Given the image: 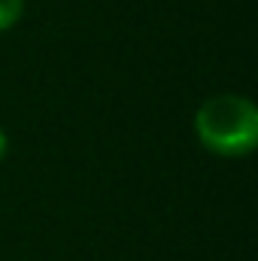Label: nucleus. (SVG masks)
<instances>
[{
	"label": "nucleus",
	"instance_id": "obj_2",
	"mask_svg": "<svg viewBox=\"0 0 258 261\" xmlns=\"http://www.w3.org/2000/svg\"><path fill=\"white\" fill-rule=\"evenodd\" d=\"M28 0H0V34L12 31L21 18H24Z\"/></svg>",
	"mask_w": 258,
	"mask_h": 261
},
{
	"label": "nucleus",
	"instance_id": "obj_1",
	"mask_svg": "<svg viewBox=\"0 0 258 261\" xmlns=\"http://www.w3.org/2000/svg\"><path fill=\"white\" fill-rule=\"evenodd\" d=\"M200 149L216 158H249L258 149V107L237 91H219L200 100L192 119Z\"/></svg>",
	"mask_w": 258,
	"mask_h": 261
},
{
	"label": "nucleus",
	"instance_id": "obj_3",
	"mask_svg": "<svg viewBox=\"0 0 258 261\" xmlns=\"http://www.w3.org/2000/svg\"><path fill=\"white\" fill-rule=\"evenodd\" d=\"M6 155H9V134H6L3 125H0V164L6 161Z\"/></svg>",
	"mask_w": 258,
	"mask_h": 261
}]
</instances>
